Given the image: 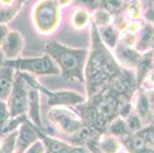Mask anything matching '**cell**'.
I'll return each instance as SVG.
<instances>
[{"label": "cell", "instance_id": "obj_6", "mask_svg": "<svg viewBox=\"0 0 154 153\" xmlns=\"http://www.w3.org/2000/svg\"><path fill=\"white\" fill-rule=\"evenodd\" d=\"M48 119L67 134H75V133L80 132L83 128L82 120L75 113L69 111L68 109H65L62 106L53 108L48 113Z\"/></svg>", "mask_w": 154, "mask_h": 153}, {"label": "cell", "instance_id": "obj_35", "mask_svg": "<svg viewBox=\"0 0 154 153\" xmlns=\"http://www.w3.org/2000/svg\"><path fill=\"white\" fill-rule=\"evenodd\" d=\"M149 80H150V82L154 85V71H152L150 73H149Z\"/></svg>", "mask_w": 154, "mask_h": 153}, {"label": "cell", "instance_id": "obj_21", "mask_svg": "<svg viewBox=\"0 0 154 153\" xmlns=\"http://www.w3.org/2000/svg\"><path fill=\"white\" fill-rule=\"evenodd\" d=\"M111 14L107 10L100 9L95 13V23L101 25V27H105V25H109L111 23Z\"/></svg>", "mask_w": 154, "mask_h": 153}, {"label": "cell", "instance_id": "obj_3", "mask_svg": "<svg viewBox=\"0 0 154 153\" xmlns=\"http://www.w3.org/2000/svg\"><path fill=\"white\" fill-rule=\"evenodd\" d=\"M5 66L28 71L34 75H58L61 72L60 67L49 56L33 57V58H15L6 61Z\"/></svg>", "mask_w": 154, "mask_h": 153}, {"label": "cell", "instance_id": "obj_31", "mask_svg": "<svg viewBox=\"0 0 154 153\" xmlns=\"http://www.w3.org/2000/svg\"><path fill=\"white\" fill-rule=\"evenodd\" d=\"M71 2H72V0H56V3H57V5H60V6H62V8H65V6L69 5V4H71Z\"/></svg>", "mask_w": 154, "mask_h": 153}, {"label": "cell", "instance_id": "obj_20", "mask_svg": "<svg viewBox=\"0 0 154 153\" xmlns=\"http://www.w3.org/2000/svg\"><path fill=\"white\" fill-rule=\"evenodd\" d=\"M90 20V15L86 10H82V9H77L73 15H72V25L76 29H81V28H85L87 23Z\"/></svg>", "mask_w": 154, "mask_h": 153}, {"label": "cell", "instance_id": "obj_25", "mask_svg": "<svg viewBox=\"0 0 154 153\" xmlns=\"http://www.w3.org/2000/svg\"><path fill=\"white\" fill-rule=\"evenodd\" d=\"M130 144H131V148L134 151H140V149H143L145 148V138L143 134H135L131 139H130Z\"/></svg>", "mask_w": 154, "mask_h": 153}, {"label": "cell", "instance_id": "obj_24", "mask_svg": "<svg viewBox=\"0 0 154 153\" xmlns=\"http://www.w3.org/2000/svg\"><path fill=\"white\" fill-rule=\"evenodd\" d=\"M105 5L109 11L119 13L125 5V0H105Z\"/></svg>", "mask_w": 154, "mask_h": 153}, {"label": "cell", "instance_id": "obj_34", "mask_svg": "<svg viewBox=\"0 0 154 153\" xmlns=\"http://www.w3.org/2000/svg\"><path fill=\"white\" fill-rule=\"evenodd\" d=\"M135 153H154V152H153V151H152L150 148H146V147H145V148L140 149V151H137Z\"/></svg>", "mask_w": 154, "mask_h": 153}, {"label": "cell", "instance_id": "obj_28", "mask_svg": "<svg viewBox=\"0 0 154 153\" xmlns=\"http://www.w3.org/2000/svg\"><path fill=\"white\" fill-rule=\"evenodd\" d=\"M8 33H9L8 25L4 24V23H0V46L3 44V42L6 38V36H8Z\"/></svg>", "mask_w": 154, "mask_h": 153}, {"label": "cell", "instance_id": "obj_4", "mask_svg": "<svg viewBox=\"0 0 154 153\" xmlns=\"http://www.w3.org/2000/svg\"><path fill=\"white\" fill-rule=\"evenodd\" d=\"M34 24L43 34L51 33L58 23V5L56 0H41L34 8Z\"/></svg>", "mask_w": 154, "mask_h": 153}, {"label": "cell", "instance_id": "obj_17", "mask_svg": "<svg viewBox=\"0 0 154 153\" xmlns=\"http://www.w3.org/2000/svg\"><path fill=\"white\" fill-rule=\"evenodd\" d=\"M109 132H110L111 136L115 137H125L130 130L128 128L126 122H124L121 118H118L111 122L110 126H109Z\"/></svg>", "mask_w": 154, "mask_h": 153}, {"label": "cell", "instance_id": "obj_8", "mask_svg": "<svg viewBox=\"0 0 154 153\" xmlns=\"http://www.w3.org/2000/svg\"><path fill=\"white\" fill-rule=\"evenodd\" d=\"M24 79L29 84V89H28V113H29V118L32 119V122H33L38 128H42L41 104H39V94H38V90H37V82L30 77H24Z\"/></svg>", "mask_w": 154, "mask_h": 153}, {"label": "cell", "instance_id": "obj_18", "mask_svg": "<svg viewBox=\"0 0 154 153\" xmlns=\"http://www.w3.org/2000/svg\"><path fill=\"white\" fill-rule=\"evenodd\" d=\"M135 109H137V113H138L139 118H148L149 113H150V108H149V104H148L146 95L144 92H142V91L139 92L138 98H137Z\"/></svg>", "mask_w": 154, "mask_h": 153}, {"label": "cell", "instance_id": "obj_33", "mask_svg": "<svg viewBox=\"0 0 154 153\" xmlns=\"http://www.w3.org/2000/svg\"><path fill=\"white\" fill-rule=\"evenodd\" d=\"M4 62H5V57H4L3 52H2V49H0V68L4 66Z\"/></svg>", "mask_w": 154, "mask_h": 153}, {"label": "cell", "instance_id": "obj_14", "mask_svg": "<svg viewBox=\"0 0 154 153\" xmlns=\"http://www.w3.org/2000/svg\"><path fill=\"white\" fill-rule=\"evenodd\" d=\"M99 32H100L99 36L101 37V41H104L105 44L112 48L116 47L118 38H119V33L116 28L109 24V25H105V27H101Z\"/></svg>", "mask_w": 154, "mask_h": 153}, {"label": "cell", "instance_id": "obj_29", "mask_svg": "<svg viewBox=\"0 0 154 153\" xmlns=\"http://www.w3.org/2000/svg\"><path fill=\"white\" fill-rule=\"evenodd\" d=\"M146 99H148V104H149V108H150V111H154V90H149L148 91Z\"/></svg>", "mask_w": 154, "mask_h": 153}, {"label": "cell", "instance_id": "obj_27", "mask_svg": "<svg viewBox=\"0 0 154 153\" xmlns=\"http://www.w3.org/2000/svg\"><path fill=\"white\" fill-rule=\"evenodd\" d=\"M128 13H129V15L133 17V18H138L140 15V6L137 2H131L128 6Z\"/></svg>", "mask_w": 154, "mask_h": 153}, {"label": "cell", "instance_id": "obj_5", "mask_svg": "<svg viewBox=\"0 0 154 153\" xmlns=\"http://www.w3.org/2000/svg\"><path fill=\"white\" fill-rule=\"evenodd\" d=\"M28 89L29 84L25 81L23 75L17 73L11 92L8 98V108L11 118L20 117L28 111Z\"/></svg>", "mask_w": 154, "mask_h": 153}, {"label": "cell", "instance_id": "obj_10", "mask_svg": "<svg viewBox=\"0 0 154 153\" xmlns=\"http://www.w3.org/2000/svg\"><path fill=\"white\" fill-rule=\"evenodd\" d=\"M38 141V130L33 125L24 122L17 136V153H24L32 144Z\"/></svg>", "mask_w": 154, "mask_h": 153}, {"label": "cell", "instance_id": "obj_16", "mask_svg": "<svg viewBox=\"0 0 154 153\" xmlns=\"http://www.w3.org/2000/svg\"><path fill=\"white\" fill-rule=\"evenodd\" d=\"M17 136L18 132L6 134L0 143V153H14L17 151Z\"/></svg>", "mask_w": 154, "mask_h": 153}, {"label": "cell", "instance_id": "obj_30", "mask_svg": "<svg viewBox=\"0 0 154 153\" xmlns=\"http://www.w3.org/2000/svg\"><path fill=\"white\" fill-rule=\"evenodd\" d=\"M145 18H146V20H149L150 23L154 24V6L146 10V13H145Z\"/></svg>", "mask_w": 154, "mask_h": 153}, {"label": "cell", "instance_id": "obj_1", "mask_svg": "<svg viewBox=\"0 0 154 153\" xmlns=\"http://www.w3.org/2000/svg\"><path fill=\"white\" fill-rule=\"evenodd\" d=\"M92 30V49L85 72L87 79V90L90 95H94L120 72L118 63L115 62L112 56L107 52V49L102 44V41L100 39V36L96 30V25H94Z\"/></svg>", "mask_w": 154, "mask_h": 153}, {"label": "cell", "instance_id": "obj_2", "mask_svg": "<svg viewBox=\"0 0 154 153\" xmlns=\"http://www.w3.org/2000/svg\"><path fill=\"white\" fill-rule=\"evenodd\" d=\"M46 52L60 67L66 79L83 81L82 68L86 58L85 49L69 48L58 42H49L46 46Z\"/></svg>", "mask_w": 154, "mask_h": 153}, {"label": "cell", "instance_id": "obj_13", "mask_svg": "<svg viewBox=\"0 0 154 153\" xmlns=\"http://www.w3.org/2000/svg\"><path fill=\"white\" fill-rule=\"evenodd\" d=\"M154 44V27L152 24H146L142 30L138 41V51H146Z\"/></svg>", "mask_w": 154, "mask_h": 153}, {"label": "cell", "instance_id": "obj_11", "mask_svg": "<svg viewBox=\"0 0 154 153\" xmlns=\"http://www.w3.org/2000/svg\"><path fill=\"white\" fill-rule=\"evenodd\" d=\"M14 68L3 66L0 68V100H6L11 92L14 84Z\"/></svg>", "mask_w": 154, "mask_h": 153}, {"label": "cell", "instance_id": "obj_15", "mask_svg": "<svg viewBox=\"0 0 154 153\" xmlns=\"http://www.w3.org/2000/svg\"><path fill=\"white\" fill-rule=\"evenodd\" d=\"M99 148L102 153H119L120 144L115 137H105L99 142Z\"/></svg>", "mask_w": 154, "mask_h": 153}, {"label": "cell", "instance_id": "obj_22", "mask_svg": "<svg viewBox=\"0 0 154 153\" xmlns=\"http://www.w3.org/2000/svg\"><path fill=\"white\" fill-rule=\"evenodd\" d=\"M9 117H10V111H9L8 104L4 100H0V133H2L5 124L8 123Z\"/></svg>", "mask_w": 154, "mask_h": 153}, {"label": "cell", "instance_id": "obj_19", "mask_svg": "<svg viewBox=\"0 0 154 153\" xmlns=\"http://www.w3.org/2000/svg\"><path fill=\"white\" fill-rule=\"evenodd\" d=\"M152 63H153V57L152 55H145L144 57H142L138 63V82L140 84L142 80L145 77V75L148 73V71L152 68Z\"/></svg>", "mask_w": 154, "mask_h": 153}, {"label": "cell", "instance_id": "obj_9", "mask_svg": "<svg viewBox=\"0 0 154 153\" xmlns=\"http://www.w3.org/2000/svg\"><path fill=\"white\" fill-rule=\"evenodd\" d=\"M24 47V39L19 34V32H9L6 38L2 44V52L5 57V60H15L20 55L22 49Z\"/></svg>", "mask_w": 154, "mask_h": 153}, {"label": "cell", "instance_id": "obj_23", "mask_svg": "<svg viewBox=\"0 0 154 153\" xmlns=\"http://www.w3.org/2000/svg\"><path fill=\"white\" fill-rule=\"evenodd\" d=\"M128 128H129L130 132H137L142 128V123H140V118L137 115V114H130L129 117H128Z\"/></svg>", "mask_w": 154, "mask_h": 153}, {"label": "cell", "instance_id": "obj_32", "mask_svg": "<svg viewBox=\"0 0 154 153\" xmlns=\"http://www.w3.org/2000/svg\"><path fill=\"white\" fill-rule=\"evenodd\" d=\"M13 2H14V0H0V4L3 6H10L13 4Z\"/></svg>", "mask_w": 154, "mask_h": 153}, {"label": "cell", "instance_id": "obj_7", "mask_svg": "<svg viewBox=\"0 0 154 153\" xmlns=\"http://www.w3.org/2000/svg\"><path fill=\"white\" fill-rule=\"evenodd\" d=\"M38 87L48 96V104L53 108L66 106V105H76L85 100L82 95H80L79 92H75V91H49L44 87H41V86H38Z\"/></svg>", "mask_w": 154, "mask_h": 153}, {"label": "cell", "instance_id": "obj_12", "mask_svg": "<svg viewBox=\"0 0 154 153\" xmlns=\"http://www.w3.org/2000/svg\"><path fill=\"white\" fill-rule=\"evenodd\" d=\"M116 53H118L120 62L124 63V65H126V66H130V67L137 66L139 63V61H140V58H142V56L139 55L138 51L133 49L131 47L124 46V44L118 48Z\"/></svg>", "mask_w": 154, "mask_h": 153}, {"label": "cell", "instance_id": "obj_26", "mask_svg": "<svg viewBox=\"0 0 154 153\" xmlns=\"http://www.w3.org/2000/svg\"><path fill=\"white\" fill-rule=\"evenodd\" d=\"M25 153H44V144L41 141L34 142L30 147L25 151Z\"/></svg>", "mask_w": 154, "mask_h": 153}]
</instances>
